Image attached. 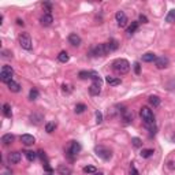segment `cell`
Segmentation results:
<instances>
[{"label": "cell", "mask_w": 175, "mask_h": 175, "mask_svg": "<svg viewBox=\"0 0 175 175\" xmlns=\"http://www.w3.org/2000/svg\"><path fill=\"white\" fill-rule=\"evenodd\" d=\"M112 68L121 75L127 74L130 71V63L126 59H116V60H114V63H112Z\"/></svg>", "instance_id": "obj_1"}, {"label": "cell", "mask_w": 175, "mask_h": 175, "mask_svg": "<svg viewBox=\"0 0 175 175\" xmlns=\"http://www.w3.org/2000/svg\"><path fill=\"white\" fill-rule=\"evenodd\" d=\"M140 115H141L144 123L145 126H150V125H155V116H153L152 109L148 107H142L141 111H140Z\"/></svg>", "instance_id": "obj_2"}, {"label": "cell", "mask_w": 175, "mask_h": 175, "mask_svg": "<svg viewBox=\"0 0 175 175\" xmlns=\"http://www.w3.org/2000/svg\"><path fill=\"white\" fill-rule=\"evenodd\" d=\"M18 40H19V45L22 47L23 49L32 51L33 44H32V39H30V34H29V33H26V32L21 33L19 37H18Z\"/></svg>", "instance_id": "obj_3"}, {"label": "cell", "mask_w": 175, "mask_h": 175, "mask_svg": "<svg viewBox=\"0 0 175 175\" xmlns=\"http://www.w3.org/2000/svg\"><path fill=\"white\" fill-rule=\"evenodd\" d=\"M14 77V70L11 66H3L2 71H0V80H2L4 84H8V82L12 81Z\"/></svg>", "instance_id": "obj_4"}, {"label": "cell", "mask_w": 175, "mask_h": 175, "mask_svg": "<svg viewBox=\"0 0 175 175\" xmlns=\"http://www.w3.org/2000/svg\"><path fill=\"white\" fill-rule=\"evenodd\" d=\"M94 152H96V155H97L99 157H100V159L105 160V162H108V160L112 157V152H111V149H108L107 146H103V145L96 146V148H94Z\"/></svg>", "instance_id": "obj_5"}, {"label": "cell", "mask_w": 175, "mask_h": 175, "mask_svg": "<svg viewBox=\"0 0 175 175\" xmlns=\"http://www.w3.org/2000/svg\"><path fill=\"white\" fill-rule=\"evenodd\" d=\"M81 149H82L81 144L77 142V141H73V142H71V145H70V148H68V150H67L68 159H70V160H74V157L81 152Z\"/></svg>", "instance_id": "obj_6"}, {"label": "cell", "mask_w": 175, "mask_h": 175, "mask_svg": "<svg viewBox=\"0 0 175 175\" xmlns=\"http://www.w3.org/2000/svg\"><path fill=\"white\" fill-rule=\"evenodd\" d=\"M111 51H109V48L107 44H99L97 47H94L93 49H92V55H94V56H105V55H108Z\"/></svg>", "instance_id": "obj_7"}, {"label": "cell", "mask_w": 175, "mask_h": 175, "mask_svg": "<svg viewBox=\"0 0 175 175\" xmlns=\"http://www.w3.org/2000/svg\"><path fill=\"white\" fill-rule=\"evenodd\" d=\"M101 78H99V80H94L93 84L90 85V88H89V93H90L92 96H99L101 92Z\"/></svg>", "instance_id": "obj_8"}, {"label": "cell", "mask_w": 175, "mask_h": 175, "mask_svg": "<svg viewBox=\"0 0 175 175\" xmlns=\"http://www.w3.org/2000/svg\"><path fill=\"white\" fill-rule=\"evenodd\" d=\"M115 19L116 22H118V26L119 27H125L127 25V16H126V14L123 11H118L115 14Z\"/></svg>", "instance_id": "obj_9"}, {"label": "cell", "mask_w": 175, "mask_h": 175, "mask_svg": "<svg viewBox=\"0 0 175 175\" xmlns=\"http://www.w3.org/2000/svg\"><path fill=\"white\" fill-rule=\"evenodd\" d=\"M68 43H70L73 47H80L82 40H81V37L78 36L77 33H71L70 36H68Z\"/></svg>", "instance_id": "obj_10"}, {"label": "cell", "mask_w": 175, "mask_h": 175, "mask_svg": "<svg viewBox=\"0 0 175 175\" xmlns=\"http://www.w3.org/2000/svg\"><path fill=\"white\" fill-rule=\"evenodd\" d=\"M21 142H22L23 145L29 146V145H33V144L36 142V138L30 134H22L21 136Z\"/></svg>", "instance_id": "obj_11"}, {"label": "cell", "mask_w": 175, "mask_h": 175, "mask_svg": "<svg viewBox=\"0 0 175 175\" xmlns=\"http://www.w3.org/2000/svg\"><path fill=\"white\" fill-rule=\"evenodd\" d=\"M52 22H53V16L51 15V14H44L43 16L40 18V23L43 26H49V25H52Z\"/></svg>", "instance_id": "obj_12"}, {"label": "cell", "mask_w": 175, "mask_h": 175, "mask_svg": "<svg viewBox=\"0 0 175 175\" xmlns=\"http://www.w3.org/2000/svg\"><path fill=\"white\" fill-rule=\"evenodd\" d=\"M155 64H156V67L157 68H166L167 66H168V59L167 58H164V56H162V58H157L156 59V62H155Z\"/></svg>", "instance_id": "obj_13"}, {"label": "cell", "mask_w": 175, "mask_h": 175, "mask_svg": "<svg viewBox=\"0 0 175 175\" xmlns=\"http://www.w3.org/2000/svg\"><path fill=\"white\" fill-rule=\"evenodd\" d=\"M105 82H107L108 85H111V86H118V85L122 84V80H121V78H116V77H111V75H108V77H105Z\"/></svg>", "instance_id": "obj_14"}, {"label": "cell", "mask_w": 175, "mask_h": 175, "mask_svg": "<svg viewBox=\"0 0 175 175\" xmlns=\"http://www.w3.org/2000/svg\"><path fill=\"white\" fill-rule=\"evenodd\" d=\"M8 160H10V163H12V164L19 163L21 162V153L19 152H11L8 155Z\"/></svg>", "instance_id": "obj_15"}, {"label": "cell", "mask_w": 175, "mask_h": 175, "mask_svg": "<svg viewBox=\"0 0 175 175\" xmlns=\"http://www.w3.org/2000/svg\"><path fill=\"white\" fill-rule=\"evenodd\" d=\"M7 86H8V89L11 92H14V93H18V92L21 90V85L18 84V82H15V81H11V82H8V84H7Z\"/></svg>", "instance_id": "obj_16"}, {"label": "cell", "mask_w": 175, "mask_h": 175, "mask_svg": "<svg viewBox=\"0 0 175 175\" xmlns=\"http://www.w3.org/2000/svg\"><path fill=\"white\" fill-rule=\"evenodd\" d=\"M157 56L153 52H148L145 55H142V62H146V63H150V62H156Z\"/></svg>", "instance_id": "obj_17"}, {"label": "cell", "mask_w": 175, "mask_h": 175, "mask_svg": "<svg viewBox=\"0 0 175 175\" xmlns=\"http://www.w3.org/2000/svg\"><path fill=\"white\" fill-rule=\"evenodd\" d=\"M123 115H122V119H123V123L125 125H130L131 123V121H133V116H131V114H130L129 111H126V109H123Z\"/></svg>", "instance_id": "obj_18"}, {"label": "cell", "mask_w": 175, "mask_h": 175, "mask_svg": "<svg viewBox=\"0 0 175 175\" xmlns=\"http://www.w3.org/2000/svg\"><path fill=\"white\" fill-rule=\"evenodd\" d=\"M14 140H15V137H14L12 134H4L2 137V142H3V145H10V144H12L14 142Z\"/></svg>", "instance_id": "obj_19"}, {"label": "cell", "mask_w": 175, "mask_h": 175, "mask_svg": "<svg viewBox=\"0 0 175 175\" xmlns=\"http://www.w3.org/2000/svg\"><path fill=\"white\" fill-rule=\"evenodd\" d=\"M58 173H59V175H71V168L62 164V166L58 167Z\"/></svg>", "instance_id": "obj_20"}, {"label": "cell", "mask_w": 175, "mask_h": 175, "mask_svg": "<svg viewBox=\"0 0 175 175\" xmlns=\"http://www.w3.org/2000/svg\"><path fill=\"white\" fill-rule=\"evenodd\" d=\"M137 29H138V22H137V21H133L131 25L127 27V32H126V33H127L129 36H131V34H134L137 32Z\"/></svg>", "instance_id": "obj_21"}, {"label": "cell", "mask_w": 175, "mask_h": 175, "mask_svg": "<svg viewBox=\"0 0 175 175\" xmlns=\"http://www.w3.org/2000/svg\"><path fill=\"white\" fill-rule=\"evenodd\" d=\"M3 114H4V116H6V118H11V116H12L11 105H10L8 103H6V104H3Z\"/></svg>", "instance_id": "obj_22"}, {"label": "cell", "mask_w": 175, "mask_h": 175, "mask_svg": "<svg viewBox=\"0 0 175 175\" xmlns=\"http://www.w3.org/2000/svg\"><path fill=\"white\" fill-rule=\"evenodd\" d=\"M107 45H108V48H109V51H111V52H112V51H115V49H118V41H116L115 39H111V40H109L108 41V43H107Z\"/></svg>", "instance_id": "obj_23"}, {"label": "cell", "mask_w": 175, "mask_h": 175, "mask_svg": "<svg viewBox=\"0 0 175 175\" xmlns=\"http://www.w3.org/2000/svg\"><path fill=\"white\" fill-rule=\"evenodd\" d=\"M58 59H59V62H62V63H67L68 59H70V56H68V53L66 52V51H63V52H60V53H59Z\"/></svg>", "instance_id": "obj_24"}, {"label": "cell", "mask_w": 175, "mask_h": 175, "mask_svg": "<svg viewBox=\"0 0 175 175\" xmlns=\"http://www.w3.org/2000/svg\"><path fill=\"white\" fill-rule=\"evenodd\" d=\"M149 103L153 105V107H159L160 105V99L157 96H149Z\"/></svg>", "instance_id": "obj_25"}, {"label": "cell", "mask_w": 175, "mask_h": 175, "mask_svg": "<svg viewBox=\"0 0 175 175\" xmlns=\"http://www.w3.org/2000/svg\"><path fill=\"white\" fill-rule=\"evenodd\" d=\"M153 153H155V152H153V149H142L140 155H141L144 159H148V157H150Z\"/></svg>", "instance_id": "obj_26"}, {"label": "cell", "mask_w": 175, "mask_h": 175, "mask_svg": "<svg viewBox=\"0 0 175 175\" xmlns=\"http://www.w3.org/2000/svg\"><path fill=\"white\" fill-rule=\"evenodd\" d=\"M84 173L85 174H96L97 173V170H96L94 166H85L84 167Z\"/></svg>", "instance_id": "obj_27"}, {"label": "cell", "mask_w": 175, "mask_h": 175, "mask_svg": "<svg viewBox=\"0 0 175 175\" xmlns=\"http://www.w3.org/2000/svg\"><path fill=\"white\" fill-rule=\"evenodd\" d=\"M37 97H39V90H37L36 88L30 89V92H29V99L30 100H36Z\"/></svg>", "instance_id": "obj_28"}, {"label": "cell", "mask_w": 175, "mask_h": 175, "mask_svg": "<svg viewBox=\"0 0 175 175\" xmlns=\"http://www.w3.org/2000/svg\"><path fill=\"white\" fill-rule=\"evenodd\" d=\"M85 109H86V105L85 104H77L75 105V108H74V112L75 114H82Z\"/></svg>", "instance_id": "obj_29"}, {"label": "cell", "mask_w": 175, "mask_h": 175, "mask_svg": "<svg viewBox=\"0 0 175 175\" xmlns=\"http://www.w3.org/2000/svg\"><path fill=\"white\" fill-rule=\"evenodd\" d=\"M55 127H56V125H55L53 122H48L45 125V131L47 133H52V131H55Z\"/></svg>", "instance_id": "obj_30"}, {"label": "cell", "mask_w": 175, "mask_h": 175, "mask_svg": "<svg viewBox=\"0 0 175 175\" xmlns=\"http://www.w3.org/2000/svg\"><path fill=\"white\" fill-rule=\"evenodd\" d=\"M25 155H26V157H27V160H29V162H33L34 159H36V152H33V150H26L25 152Z\"/></svg>", "instance_id": "obj_31"}, {"label": "cell", "mask_w": 175, "mask_h": 175, "mask_svg": "<svg viewBox=\"0 0 175 175\" xmlns=\"http://www.w3.org/2000/svg\"><path fill=\"white\" fill-rule=\"evenodd\" d=\"M131 142H133V146H136V148H141V146H142V141L138 138V137L131 138Z\"/></svg>", "instance_id": "obj_32"}, {"label": "cell", "mask_w": 175, "mask_h": 175, "mask_svg": "<svg viewBox=\"0 0 175 175\" xmlns=\"http://www.w3.org/2000/svg\"><path fill=\"white\" fill-rule=\"evenodd\" d=\"M166 19H167V22H174V21H175V10H171Z\"/></svg>", "instance_id": "obj_33"}, {"label": "cell", "mask_w": 175, "mask_h": 175, "mask_svg": "<svg viewBox=\"0 0 175 175\" xmlns=\"http://www.w3.org/2000/svg\"><path fill=\"white\" fill-rule=\"evenodd\" d=\"M101 122H103V114L100 111H96V123H97V125H100Z\"/></svg>", "instance_id": "obj_34"}, {"label": "cell", "mask_w": 175, "mask_h": 175, "mask_svg": "<svg viewBox=\"0 0 175 175\" xmlns=\"http://www.w3.org/2000/svg\"><path fill=\"white\" fill-rule=\"evenodd\" d=\"M134 71H136V74H137V75L141 73V64H140L138 62H136V63H134Z\"/></svg>", "instance_id": "obj_35"}, {"label": "cell", "mask_w": 175, "mask_h": 175, "mask_svg": "<svg viewBox=\"0 0 175 175\" xmlns=\"http://www.w3.org/2000/svg\"><path fill=\"white\" fill-rule=\"evenodd\" d=\"M129 175H140V173H138V170H137L134 166H131V167H130V173H129Z\"/></svg>", "instance_id": "obj_36"}, {"label": "cell", "mask_w": 175, "mask_h": 175, "mask_svg": "<svg viewBox=\"0 0 175 175\" xmlns=\"http://www.w3.org/2000/svg\"><path fill=\"white\" fill-rule=\"evenodd\" d=\"M140 21H141L142 23H148V18H146L145 15H142V14H141V15H140Z\"/></svg>", "instance_id": "obj_37"}, {"label": "cell", "mask_w": 175, "mask_h": 175, "mask_svg": "<svg viewBox=\"0 0 175 175\" xmlns=\"http://www.w3.org/2000/svg\"><path fill=\"white\" fill-rule=\"evenodd\" d=\"M39 155H40V157H41V159H43V160H45V162H47V155L43 152V150H40V152H39ZM47 163H48V162H47Z\"/></svg>", "instance_id": "obj_38"}, {"label": "cell", "mask_w": 175, "mask_h": 175, "mask_svg": "<svg viewBox=\"0 0 175 175\" xmlns=\"http://www.w3.org/2000/svg\"><path fill=\"white\" fill-rule=\"evenodd\" d=\"M44 168H45V170L48 171V173H51V171H52V167H51L48 163H44Z\"/></svg>", "instance_id": "obj_39"}, {"label": "cell", "mask_w": 175, "mask_h": 175, "mask_svg": "<svg viewBox=\"0 0 175 175\" xmlns=\"http://www.w3.org/2000/svg\"><path fill=\"white\" fill-rule=\"evenodd\" d=\"M2 175H12V171L7 168V170H4V171H3V173H2Z\"/></svg>", "instance_id": "obj_40"}, {"label": "cell", "mask_w": 175, "mask_h": 175, "mask_svg": "<svg viewBox=\"0 0 175 175\" xmlns=\"http://www.w3.org/2000/svg\"><path fill=\"white\" fill-rule=\"evenodd\" d=\"M16 22H18V25H22V26H23V21H21V19H16Z\"/></svg>", "instance_id": "obj_41"}, {"label": "cell", "mask_w": 175, "mask_h": 175, "mask_svg": "<svg viewBox=\"0 0 175 175\" xmlns=\"http://www.w3.org/2000/svg\"><path fill=\"white\" fill-rule=\"evenodd\" d=\"M92 175H104L103 173H96V174H92Z\"/></svg>", "instance_id": "obj_42"}, {"label": "cell", "mask_w": 175, "mask_h": 175, "mask_svg": "<svg viewBox=\"0 0 175 175\" xmlns=\"http://www.w3.org/2000/svg\"><path fill=\"white\" fill-rule=\"evenodd\" d=\"M173 141L175 142V134H174V137H173Z\"/></svg>", "instance_id": "obj_43"}, {"label": "cell", "mask_w": 175, "mask_h": 175, "mask_svg": "<svg viewBox=\"0 0 175 175\" xmlns=\"http://www.w3.org/2000/svg\"><path fill=\"white\" fill-rule=\"evenodd\" d=\"M47 175H52V174H47Z\"/></svg>", "instance_id": "obj_44"}]
</instances>
